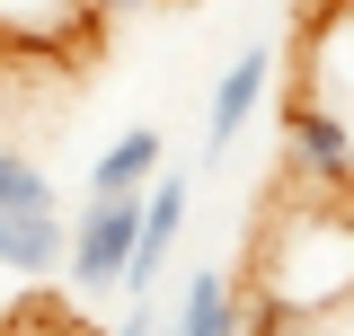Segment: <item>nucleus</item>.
Returning <instances> with one entry per match:
<instances>
[{"label": "nucleus", "instance_id": "1a4fd4ad", "mask_svg": "<svg viewBox=\"0 0 354 336\" xmlns=\"http://www.w3.org/2000/svg\"><path fill=\"white\" fill-rule=\"evenodd\" d=\"M283 336H354V301H337L328 319H301V328H283Z\"/></svg>", "mask_w": 354, "mask_h": 336}, {"label": "nucleus", "instance_id": "39448f33", "mask_svg": "<svg viewBox=\"0 0 354 336\" xmlns=\"http://www.w3.org/2000/svg\"><path fill=\"white\" fill-rule=\"evenodd\" d=\"M266 80H274V53H266V44H248V53L213 80V106H204V160H221V151L248 133V115L266 106Z\"/></svg>", "mask_w": 354, "mask_h": 336}, {"label": "nucleus", "instance_id": "423d86ee", "mask_svg": "<svg viewBox=\"0 0 354 336\" xmlns=\"http://www.w3.org/2000/svg\"><path fill=\"white\" fill-rule=\"evenodd\" d=\"M62 212H0V274H27V283H44V274H62Z\"/></svg>", "mask_w": 354, "mask_h": 336}, {"label": "nucleus", "instance_id": "f03ea898", "mask_svg": "<svg viewBox=\"0 0 354 336\" xmlns=\"http://www.w3.org/2000/svg\"><path fill=\"white\" fill-rule=\"evenodd\" d=\"M133 230H142V204H88L80 221L62 230V274H71V292H124Z\"/></svg>", "mask_w": 354, "mask_h": 336}, {"label": "nucleus", "instance_id": "0eeeda50", "mask_svg": "<svg viewBox=\"0 0 354 336\" xmlns=\"http://www.w3.org/2000/svg\"><path fill=\"white\" fill-rule=\"evenodd\" d=\"M169 336H239V283L221 265H195L177 292V328Z\"/></svg>", "mask_w": 354, "mask_h": 336}, {"label": "nucleus", "instance_id": "f257e3e1", "mask_svg": "<svg viewBox=\"0 0 354 336\" xmlns=\"http://www.w3.org/2000/svg\"><path fill=\"white\" fill-rule=\"evenodd\" d=\"M337 301H354V212L337 195H310V204L274 212V230L257 239L239 336H283L301 319H328Z\"/></svg>", "mask_w": 354, "mask_h": 336}, {"label": "nucleus", "instance_id": "7ed1b4c3", "mask_svg": "<svg viewBox=\"0 0 354 336\" xmlns=\"http://www.w3.org/2000/svg\"><path fill=\"white\" fill-rule=\"evenodd\" d=\"M283 151H292V177L319 186V195H346L354 186V124L319 97H292L283 106Z\"/></svg>", "mask_w": 354, "mask_h": 336}, {"label": "nucleus", "instance_id": "9d476101", "mask_svg": "<svg viewBox=\"0 0 354 336\" xmlns=\"http://www.w3.org/2000/svg\"><path fill=\"white\" fill-rule=\"evenodd\" d=\"M18 9H36V0H0V18H18ZM44 9H62V18H88L80 0H44Z\"/></svg>", "mask_w": 354, "mask_h": 336}, {"label": "nucleus", "instance_id": "6e6552de", "mask_svg": "<svg viewBox=\"0 0 354 336\" xmlns=\"http://www.w3.org/2000/svg\"><path fill=\"white\" fill-rule=\"evenodd\" d=\"M0 212H53V177L27 151H0Z\"/></svg>", "mask_w": 354, "mask_h": 336}, {"label": "nucleus", "instance_id": "20e7f679", "mask_svg": "<svg viewBox=\"0 0 354 336\" xmlns=\"http://www.w3.org/2000/svg\"><path fill=\"white\" fill-rule=\"evenodd\" d=\"M169 168V142L160 124H124L97 160H88V204H142V186Z\"/></svg>", "mask_w": 354, "mask_h": 336}, {"label": "nucleus", "instance_id": "9b49d317", "mask_svg": "<svg viewBox=\"0 0 354 336\" xmlns=\"http://www.w3.org/2000/svg\"><path fill=\"white\" fill-rule=\"evenodd\" d=\"M88 18H133V9H151V0H80Z\"/></svg>", "mask_w": 354, "mask_h": 336}]
</instances>
